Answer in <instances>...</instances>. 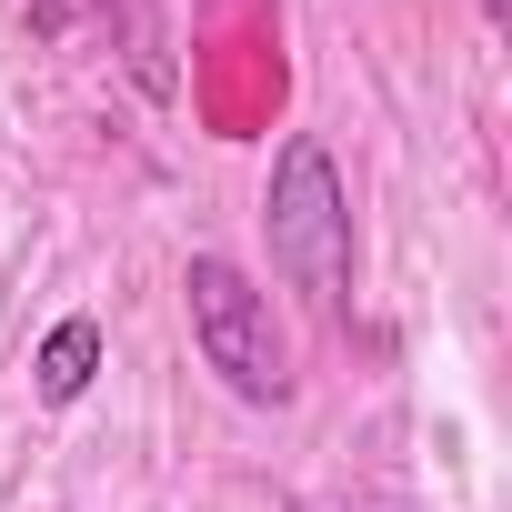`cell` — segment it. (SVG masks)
<instances>
[{
	"label": "cell",
	"instance_id": "1",
	"mask_svg": "<svg viewBox=\"0 0 512 512\" xmlns=\"http://www.w3.org/2000/svg\"><path fill=\"white\" fill-rule=\"evenodd\" d=\"M262 221H272V262L292 272V292H312L322 312H342L352 302V201H342V171H332V151L312 131L282 141Z\"/></svg>",
	"mask_w": 512,
	"mask_h": 512
},
{
	"label": "cell",
	"instance_id": "2",
	"mask_svg": "<svg viewBox=\"0 0 512 512\" xmlns=\"http://www.w3.org/2000/svg\"><path fill=\"white\" fill-rule=\"evenodd\" d=\"M181 292H191V342H201V362H211L241 402H282V392H292V352H282L272 302L251 292V272H241V262L201 251V262L181 272Z\"/></svg>",
	"mask_w": 512,
	"mask_h": 512
},
{
	"label": "cell",
	"instance_id": "3",
	"mask_svg": "<svg viewBox=\"0 0 512 512\" xmlns=\"http://www.w3.org/2000/svg\"><path fill=\"white\" fill-rule=\"evenodd\" d=\"M41 402H81L91 392V372H101V322L91 312H71V322H51V342H41Z\"/></svg>",
	"mask_w": 512,
	"mask_h": 512
}]
</instances>
